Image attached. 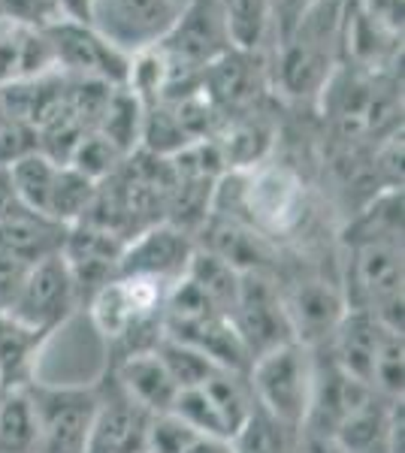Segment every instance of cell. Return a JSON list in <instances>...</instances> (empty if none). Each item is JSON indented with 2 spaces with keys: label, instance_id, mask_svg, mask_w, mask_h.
I'll return each mask as SVG.
<instances>
[{
  "label": "cell",
  "instance_id": "cell-1",
  "mask_svg": "<svg viewBox=\"0 0 405 453\" xmlns=\"http://www.w3.org/2000/svg\"><path fill=\"white\" fill-rule=\"evenodd\" d=\"M342 16L345 0H318L293 31L278 40L276 85L291 100H321L333 73L342 67Z\"/></svg>",
  "mask_w": 405,
  "mask_h": 453
},
{
  "label": "cell",
  "instance_id": "cell-2",
  "mask_svg": "<svg viewBox=\"0 0 405 453\" xmlns=\"http://www.w3.org/2000/svg\"><path fill=\"white\" fill-rule=\"evenodd\" d=\"M230 203L212 209L245 224L257 236H291L306 221V185L287 164H257L252 170H230L227 175Z\"/></svg>",
  "mask_w": 405,
  "mask_h": 453
},
{
  "label": "cell",
  "instance_id": "cell-3",
  "mask_svg": "<svg viewBox=\"0 0 405 453\" xmlns=\"http://www.w3.org/2000/svg\"><path fill=\"white\" fill-rule=\"evenodd\" d=\"M315 357L318 350L293 339L254 357L245 372L254 405L293 435H303L308 408H312Z\"/></svg>",
  "mask_w": 405,
  "mask_h": 453
},
{
  "label": "cell",
  "instance_id": "cell-4",
  "mask_svg": "<svg viewBox=\"0 0 405 453\" xmlns=\"http://www.w3.org/2000/svg\"><path fill=\"white\" fill-rule=\"evenodd\" d=\"M25 393L36 420L31 453H85L97 414V384H46L36 378Z\"/></svg>",
  "mask_w": 405,
  "mask_h": 453
},
{
  "label": "cell",
  "instance_id": "cell-5",
  "mask_svg": "<svg viewBox=\"0 0 405 453\" xmlns=\"http://www.w3.org/2000/svg\"><path fill=\"white\" fill-rule=\"evenodd\" d=\"M230 324L242 345L248 350V360L267 354V350L293 342L291 318H287L282 284L267 269L242 273L237 299L230 309Z\"/></svg>",
  "mask_w": 405,
  "mask_h": 453
},
{
  "label": "cell",
  "instance_id": "cell-6",
  "mask_svg": "<svg viewBox=\"0 0 405 453\" xmlns=\"http://www.w3.org/2000/svg\"><path fill=\"white\" fill-rule=\"evenodd\" d=\"M49 36L55 67L73 73L85 82H103L109 88H124L130 76V55L109 42L94 25L58 19L43 27Z\"/></svg>",
  "mask_w": 405,
  "mask_h": 453
},
{
  "label": "cell",
  "instance_id": "cell-7",
  "mask_svg": "<svg viewBox=\"0 0 405 453\" xmlns=\"http://www.w3.org/2000/svg\"><path fill=\"white\" fill-rule=\"evenodd\" d=\"M79 305H82V299H79L76 281H73L64 254L58 251L25 269L6 311L36 326V330L55 335L76 314Z\"/></svg>",
  "mask_w": 405,
  "mask_h": 453
},
{
  "label": "cell",
  "instance_id": "cell-8",
  "mask_svg": "<svg viewBox=\"0 0 405 453\" xmlns=\"http://www.w3.org/2000/svg\"><path fill=\"white\" fill-rule=\"evenodd\" d=\"M269 82V67L261 52L230 46L200 73V94L218 115L237 119L252 112Z\"/></svg>",
  "mask_w": 405,
  "mask_h": 453
},
{
  "label": "cell",
  "instance_id": "cell-9",
  "mask_svg": "<svg viewBox=\"0 0 405 453\" xmlns=\"http://www.w3.org/2000/svg\"><path fill=\"white\" fill-rule=\"evenodd\" d=\"M97 414L85 453H145L152 414L124 393L113 369L103 366L97 381Z\"/></svg>",
  "mask_w": 405,
  "mask_h": 453
},
{
  "label": "cell",
  "instance_id": "cell-10",
  "mask_svg": "<svg viewBox=\"0 0 405 453\" xmlns=\"http://www.w3.org/2000/svg\"><path fill=\"white\" fill-rule=\"evenodd\" d=\"M194 254L197 242L191 239L188 230H179L169 221H160L139 230L134 239L124 242L119 275H139V279L175 284L185 279Z\"/></svg>",
  "mask_w": 405,
  "mask_h": 453
},
{
  "label": "cell",
  "instance_id": "cell-11",
  "mask_svg": "<svg viewBox=\"0 0 405 453\" xmlns=\"http://www.w3.org/2000/svg\"><path fill=\"white\" fill-rule=\"evenodd\" d=\"M179 16L175 0H97L91 25L128 55L152 49Z\"/></svg>",
  "mask_w": 405,
  "mask_h": 453
},
{
  "label": "cell",
  "instance_id": "cell-12",
  "mask_svg": "<svg viewBox=\"0 0 405 453\" xmlns=\"http://www.w3.org/2000/svg\"><path fill=\"white\" fill-rule=\"evenodd\" d=\"M287 318H291L293 339L312 350L327 348L342 314L348 311L342 281H330L323 275H308L282 288Z\"/></svg>",
  "mask_w": 405,
  "mask_h": 453
},
{
  "label": "cell",
  "instance_id": "cell-13",
  "mask_svg": "<svg viewBox=\"0 0 405 453\" xmlns=\"http://www.w3.org/2000/svg\"><path fill=\"white\" fill-rule=\"evenodd\" d=\"M387 333L390 330L375 314L363 309H348L342 314V320H339L336 333L330 335L327 357L351 381L370 387L375 357H378L381 345H385Z\"/></svg>",
  "mask_w": 405,
  "mask_h": 453
},
{
  "label": "cell",
  "instance_id": "cell-14",
  "mask_svg": "<svg viewBox=\"0 0 405 453\" xmlns=\"http://www.w3.org/2000/svg\"><path fill=\"white\" fill-rule=\"evenodd\" d=\"M64 239H67V226L55 224L51 218L21 203L0 218V251L21 266H34L58 254L64 248Z\"/></svg>",
  "mask_w": 405,
  "mask_h": 453
},
{
  "label": "cell",
  "instance_id": "cell-15",
  "mask_svg": "<svg viewBox=\"0 0 405 453\" xmlns=\"http://www.w3.org/2000/svg\"><path fill=\"white\" fill-rule=\"evenodd\" d=\"M51 333L19 320L16 314L0 309V393L25 390L36 381V366Z\"/></svg>",
  "mask_w": 405,
  "mask_h": 453
},
{
  "label": "cell",
  "instance_id": "cell-16",
  "mask_svg": "<svg viewBox=\"0 0 405 453\" xmlns=\"http://www.w3.org/2000/svg\"><path fill=\"white\" fill-rule=\"evenodd\" d=\"M55 70V55H51L49 36L43 27L12 21L0 34V85L27 82V79H40Z\"/></svg>",
  "mask_w": 405,
  "mask_h": 453
},
{
  "label": "cell",
  "instance_id": "cell-17",
  "mask_svg": "<svg viewBox=\"0 0 405 453\" xmlns=\"http://www.w3.org/2000/svg\"><path fill=\"white\" fill-rule=\"evenodd\" d=\"M106 369H113V375L119 378L124 393H128L136 405H143L149 414L173 411V402L179 396V387H175L167 366L160 363L158 350L128 357V360L113 363V366L106 363Z\"/></svg>",
  "mask_w": 405,
  "mask_h": 453
},
{
  "label": "cell",
  "instance_id": "cell-18",
  "mask_svg": "<svg viewBox=\"0 0 405 453\" xmlns=\"http://www.w3.org/2000/svg\"><path fill=\"white\" fill-rule=\"evenodd\" d=\"M143 119H145L143 100L128 85L113 88L94 134H100L121 157H130L143 145Z\"/></svg>",
  "mask_w": 405,
  "mask_h": 453
},
{
  "label": "cell",
  "instance_id": "cell-19",
  "mask_svg": "<svg viewBox=\"0 0 405 453\" xmlns=\"http://www.w3.org/2000/svg\"><path fill=\"white\" fill-rule=\"evenodd\" d=\"M94 196H97V181H91L88 175L64 164L55 179V188H51V194H49L46 218H51L55 224L70 230V226H76L88 215Z\"/></svg>",
  "mask_w": 405,
  "mask_h": 453
},
{
  "label": "cell",
  "instance_id": "cell-20",
  "mask_svg": "<svg viewBox=\"0 0 405 453\" xmlns=\"http://www.w3.org/2000/svg\"><path fill=\"white\" fill-rule=\"evenodd\" d=\"M221 10L233 46L261 52L272 25V0H221Z\"/></svg>",
  "mask_w": 405,
  "mask_h": 453
},
{
  "label": "cell",
  "instance_id": "cell-21",
  "mask_svg": "<svg viewBox=\"0 0 405 453\" xmlns=\"http://www.w3.org/2000/svg\"><path fill=\"white\" fill-rule=\"evenodd\" d=\"M64 164H55L51 157H46L43 151L19 160L16 166H10V179H12V191H16L19 203L40 215H46V203L49 194L55 188V179L61 173Z\"/></svg>",
  "mask_w": 405,
  "mask_h": 453
},
{
  "label": "cell",
  "instance_id": "cell-22",
  "mask_svg": "<svg viewBox=\"0 0 405 453\" xmlns=\"http://www.w3.org/2000/svg\"><path fill=\"white\" fill-rule=\"evenodd\" d=\"M36 438L34 408L25 390L0 393V453H31Z\"/></svg>",
  "mask_w": 405,
  "mask_h": 453
},
{
  "label": "cell",
  "instance_id": "cell-23",
  "mask_svg": "<svg viewBox=\"0 0 405 453\" xmlns=\"http://www.w3.org/2000/svg\"><path fill=\"white\" fill-rule=\"evenodd\" d=\"M154 350H158L160 363L167 366L169 378H173L179 390L200 387V384L209 381L215 372H221L215 363H212L209 357L203 354V350L191 348V345H185V342L169 339V335H164V339H160V345L154 348Z\"/></svg>",
  "mask_w": 405,
  "mask_h": 453
},
{
  "label": "cell",
  "instance_id": "cell-24",
  "mask_svg": "<svg viewBox=\"0 0 405 453\" xmlns=\"http://www.w3.org/2000/svg\"><path fill=\"white\" fill-rule=\"evenodd\" d=\"M402 366H405L402 333H387L385 345H381L378 357H375L370 390L390 402L402 399Z\"/></svg>",
  "mask_w": 405,
  "mask_h": 453
},
{
  "label": "cell",
  "instance_id": "cell-25",
  "mask_svg": "<svg viewBox=\"0 0 405 453\" xmlns=\"http://www.w3.org/2000/svg\"><path fill=\"white\" fill-rule=\"evenodd\" d=\"M197 438L200 433H194L179 414H152L145 429V453H185Z\"/></svg>",
  "mask_w": 405,
  "mask_h": 453
},
{
  "label": "cell",
  "instance_id": "cell-26",
  "mask_svg": "<svg viewBox=\"0 0 405 453\" xmlns=\"http://www.w3.org/2000/svg\"><path fill=\"white\" fill-rule=\"evenodd\" d=\"M36 151H40V136L31 124L6 119V124L0 127V170H10Z\"/></svg>",
  "mask_w": 405,
  "mask_h": 453
},
{
  "label": "cell",
  "instance_id": "cell-27",
  "mask_svg": "<svg viewBox=\"0 0 405 453\" xmlns=\"http://www.w3.org/2000/svg\"><path fill=\"white\" fill-rule=\"evenodd\" d=\"M315 4L318 0H272V21L278 27V40H284Z\"/></svg>",
  "mask_w": 405,
  "mask_h": 453
},
{
  "label": "cell",
  "instance_id": "cell-28",
  "mask_svg": "<svg viewBox=\"0 0 405 453\" xmlns=\"http://www.w3.org/2000/svg\"><path fill=\"white\" fill-rule=\"evenodd\" d=\"M94 6H97V0H58L61 19L82 21V25H91L94 21Z\"/></svg>",
  "mask_w": 405,
  "mask_h": 453
},
{
  "label": "cell",
  "instance_id": "cell-29",
  "mask_svg": "<svg viewBox=\"0 0 405 453\" xmlns=\"http://www.w3.org/2000/svg\"><path fill=\"white\" fill-rule=\"evenodd\" d=\"M303 453H348L333 438H321V435H303Z\"/></svg>",
  "mask_w": 405,
  "mask_h": 453
},
{
  "label": "cell",
  "instance_id": "cell-30",
  "mask_svg": "<svg viewBox=\"0 0 405 453\" xmlns=\"http://www.w3.org/2000/svg\"><path fill=\"white\" fill-rule=\"evenodd\" d=\"M185 453H237V450H233V444H230V441H221V438L200 435Z\"/></svg>",
  "mask_w": 405,
  "mask_h": 453
},
{
  "label": "cell",
  "instance_id": "cell-31",
  "mask_svg": "<svg viewBox=\"0 0 405 453\" xmlns=\"http://www.w3.org/2000/svg\"><path fill=\"white\" fill-rule=\"evenodd\" d=\"M19 206V196L12 191V179H10V170H0V218L6 215L10 209Z\"/></svg>",
  "mask_w": 405,
  "mask_h": 453
},
{
  "label": "cell",
  "instance_id": "cell-32",
  "mask_svg": "<svg viewBox=\"0 0 405 453\" xmlns=\"http://www.w3.org/2000/svg\"><path fill=\"white\" fill-rule=\"evenodd\" d=\"M6 124V109H4V100H0V127Z\"/></svg>",
  "mask_w": 405,
  "mask_h": 453
}]
</instances>
